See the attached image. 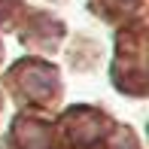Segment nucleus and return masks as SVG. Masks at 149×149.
Masks as SVG:
<instances>
[{
  "instance_id": "f257e3e1",
  "label": "nucleus",
  "mask_w": 149,
  "mask_h": 149,
  "mask_svg": "<svg viewBox=\"0 0 149 149\" xmlns=\"http://www.w3.org/2000/svg\"><path fill=\"white\" fill-rule=\"evenodd\" d=\"M31 128L33 131H24L18 125V143H22V149H49V134L40 125H31Z\"/></svg>"
}]
</instances>
